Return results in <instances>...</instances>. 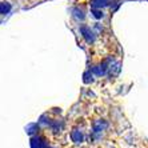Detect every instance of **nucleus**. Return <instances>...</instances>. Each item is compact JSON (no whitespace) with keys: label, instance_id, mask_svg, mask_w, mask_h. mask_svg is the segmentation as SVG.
Instances as JSON below:
<instances>
[]
</instances>
